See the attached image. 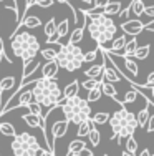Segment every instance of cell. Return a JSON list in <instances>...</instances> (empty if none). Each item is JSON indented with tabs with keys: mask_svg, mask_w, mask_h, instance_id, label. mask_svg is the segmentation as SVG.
Returning <instances> with one entry per match:
<instances>
[{
	"mask_svg": "<svg viewBox=\"0 0 154 156\" xmlns=\"http://www.w3.org/2000/svg\"><path fill=\"white\" fill-rule=\"evenodd\" d=\"M32 100L40 106H60L63 101V93L55 78H36L32 87Z\"/></svg>",
	"mask_w": 154,
	"mask_h": 156,
	"instance_id": "1",
	"label": "cell"
},
{
	"mask_svg": "<svg viewBox=\"0 0 154 156\" xmlns=\"http://www.w3.org/2000/svg\"><path fill=\"white\" fill-rule=\"evenodd\" d=\"M83 15H85V13H83ZM86 18H90V22L86 20L85 27L88 28L90 37L96 42L98 47H104L108 42H111V40L115 38L116 32H118V27H116L115 20H111L109 17L103 15V13L86 15Z\"/></svg>",
	"mask_w": 154,
	"mask_h": 156,
	"instance_id": "2",
	"label": "cell"
},
{
	"mask_svg": "<svg viewBox=\"0 0 154 156\" xmlns=\"http://www.w3.org/2000/svg\"><path fill=\"white\" fill-rule=\"evenodd\" d=\"M109 126H111V140L118 138V144H124L128 136L134 135V131L138 129V121L131 111H128L124 106H121L118 111H115L113 115H109L108 120Z\"/></svg>",
	"mask_w": 154,
	"mask_h": 156,
	"instance_id": "3",
	"label": "cell"
},
{
	"mask_svg": "<svg viewBox=\"0 0 154 156\" xmlns=\"http://www.w3.org/2000/svg\"><path fill=\"white\" fill-rule=\"evenodd\" d=\"M12 38V51L22 62H28L32 58H36V53L40 51V42L36 40L35 35L28 32H17L15 35L10 37Z\"/></svg>",
	"mask_w": 154,
	"mask_h": 156,
	"instance_id": "4",
	"label": "cell"
},
{
	"mask_svg": "<svg viewBox=\"0 0 154 156\" xmlns=\"http://www.w3.org/2000/svg\"><path fill=\"white\" fill-rule=\"evenodd\" d=\"M60 108L63 111V116L68 123L80 125L81 121H85L91 116V106L88 105L86 100H83L78 95L63 100L60 103Z\"/></svg>",
	"mask_w": 154,
	"mask_h": 156,
	"instance_id": "5",
	"label": "cell"
},
{
	"mask_svg": "<svg viewBox=\"0 0 154 156\" xmlns=\"http://www.w3.org/2000/svg\"><path fill=\"white\" fill-rule=\"evenodd\" d=\"M55 62L60 68H65L67 72L80 70L81 65L85 63L83 62V50L78 45H71V43L60 45V50H56Z\"/></svg>",
	"mask_w": 154,
	"mask_h": 156,
	"instance_id": "6",
	"label": "cell"
},
{
	"mask_svg": "<svg viewBox=\"0 0 154 156\" xmlns=\"http://www.w3.org/2000/svg\"><path fill=\"white\" fill-rule=\"evenodd\" d=\"M10 150H12L13 156H36L42 146L38 144L36 136L30 135V133H17L10 144Z\"/></svg>",
	"mask_w": 154,
	"mask_h": 156,
	"instance_id": "7",
	"label": "cell"
},
{
	"mask_svg": "<svg viewBox=\"0 0 154 156\" xmlns=\"http://www.w3.org/2000/svg\"><path fill=\"white\" fill-rule=\"evenodd\" d=\"M144 28V23H142L139 18H134V20H124L121 23V30H123L126 35H131V37H136L142 32Z\"/></svg>",
	"mask_w": 154,
	"mask_h": 156,
	"instance_id": "8",
	"label": "cell"
},
{
	"mask_svg": "<svg viewBox=\"0 0 154 156\" xmlns=\"http://www.w3.org/2000/svg\"><path fill=\"white\" fill-rule=\"evenodd\" d=\"M68 126L70 123L67 120H58V121H55L53 125H51V143H53V146H55V140H58V138H63L65 135H67V131H68Z\"/></svg>",
	"mask_w": 154,
	"mask_h": 156,
	"instance_id": "9",
	"label": "cell"
},
{
	"mask_svg": "<svg viewBox=\"0 0 154 156\" xmlns=\"http://www.w3.org/2000/svg\"><path fill=\"white\" fill-rule=\"evenodd\" d=\"M101 80L103 81H106V83H118V81L121 80V76H119V73L116 72V68H115V65H108L106 66V57H104V68H103V73H101Z\"/></svg>",
	"mask_w": 154,
	"mask_h": 156,
	"instance_id": "10",
	"label": "cell"
},
{
	"mask_svg": "<svg viewBox=\"0 0 154 156\" xmlns=\"http://www.w3.org/2000/svg\"><path fill=\"white\" fill-rule=\"evenodd\" d=\"M40 63L36 58H32V60H28V62H23V65H22V78H28V76H32V75H35V72L40 68Z\"/></svg>",
	"mask_w": 154,
	"mask_h": 156,
	"instance_id": "11",
	"label": "cell"
},
{
	"mask_svg": "<svg viewBox=\"0 0 154 156\" xmlns=\"http://www.w3.org/2000/svg\"><path fill=\"white\" fill-rule=\"evenodd\" d=\"M83 18H85V22H83V25H80V27H76L75 30L71 32V35H70V40H68V43H71V45H78L80 42L83 40V35H85V30H86V15H83Z\"/></svg>",
	"mask_w": 154,
	"mask_h": 156,
	"instance_id": "12",
	"label": "cell"
},
{
	"mask_svg": "<svg viewBox=\"0 0 154 156\" xmlns=\"http://www.w3.org/2000/svg\"><path fill=\"white\" fill-rule=\"evenodd\" d=\"M60 70V66L56 65V62H45L42 65V78H55Z\"/></svg>",
	"mask_w": 154,
	"mask_h": 156,
	"instance_id": "13",
	"label": "cell"
},
{
	"mask_svg": "<svg viewBox=\"0 0 154 156\" xmlns=\"http://www.w3.org/2000/svg\"><path fill=\"white\" fill-rule=\"evenodd\" d=\"M98 48H100V47H98ZM100 51H101V58H103L101 63H100V65H93L91 68H88L86 72H85V76L86 78H100L101 76L103 68H104V51H103L101 48H100Z\"/></svg>",
	"mask_w": 154,
	"mask_h": 156,
	"instance_id": "14",
	"label": "cell"
},
{
	"mask_svg": "<svg viewBox=\"0 0 154 156\" xmlns=\"http://www.w3.org/2000/svg\"><path fill=\"white\" fill-rule=\"evenodd\" d=\"M138 48V40L136 38H129V40H126V43H124V47H123V50L119 51V53H113V55H119V57H131V55L134 53V50ZM106 51V50H104Z\"/></svg>",
	"mask_w": 154,
	"mask_h": 156,
	"instance_id": "15",
	"label": "cell"
},
{
	"mask_svg": "<svg viewBox=\"0 0 154 156\" xmlns=\"http://www.w3.org/2000/svg\"><path fill=\"white\" fill-rule=\"evenodd\" d=\"M126 35H121V37H116V38H113V43H111V48H104L108 53H119L121 50H123L124 43H126Z\"/></svg>",
	"mask_w": 154,
	"mask_h": 156,
	"instance_id": "16",
	"label": "cell"
},
{
	"mask_svg": "<svg viewBox=\"0 0 154 156\" xmlns=\"http://www.w3.org/2000/svg\"><path fill=\"white\" fill-rule=\"evenodd\" d=\"M22 118H23V121L30 126V128H40V129H42V116H36V115H33V113L28 111V113L23 115Z\"/></svg>",
	"mask_w": 154,
	"mask_h": 156,
	"instance_id": "17",
	"label": "cell"
},
{
	"mask_svg": "<svg viewBox=\"0 0 154 156\" xmlns=\"http://www.w3.org/2000/svg\"><path fill=\"white\" fill-rule=\"evenodd\" d=\"M78 91H80V81H78V80H75V81H71V83H68L67 87H65V90L61 91V93H63V100L70 98V96L78 95Z\"/></svg>",
	"mask_w": 154,
	"mask_h": 156,
	"instance_id": "18",
	"label": "cell"
},
{
	"mask_svg": "<svg viewBox=\"0 0 154 156\" xmlns=\"http://www.w3.org/2000/svg\"><path fill=\"white\" fill-rule=\"evenodd\" d=\"M123 65H124V68H126L133 76H138V73H139V66H138L136 60H133L131 57H124V58H123Z\"/></svg>",
	"mask_w": 154,
	"mask_h": 156,
	"instance_id": "19",
	"label": "cell"
},
{
	"mask_svg": "<svg viewBox=\"0 0 154 156\" xmlns=\"http://www.w3.org/2000/svg\"><path fill=\"white\" fill-rule=\"evenodd\" d=\"M149 51H151V45L146 43V45H142V47H138L131 57H134L136 60H146V58L149 57Z\"/></svg>",
	"mask_w": 154,
	"mask_h": 156,
	"instance_id": "20",
	"label": "cell"
},
{
	"mask_svg": "<svg viewBox=\"0 0 154 156\" xmlns=\"http://www.w3.org/2000/svg\"><path fill=\"white\" fill-rule=\"evenodd\" d=\"M43 32H45L46 40L53 38L55 33H56V20H55V18H50V20L43 25Z\"/></svg>",
	"mask_w": 154,
	"mask_h": 156,
	"instance_id": "21",
	"label": "cell"
},
{
	"mask_svg": "<svg viewBox=\"0 0 154 156\" xmlns=\"http://www.w3.org/2000/svg\"><path fill=\"white\" fill-rule=\"evenodd\" d=\"M149 108H151V105H148V103H146V108L139 110V113L134 115V116H136V121H138V126H141V128H144V126H146L148 116L151 115V113H149Z\"/></svg>",
	"mask_w": 154,
	"mask_h": 156,
	"instance_id": "22",
	"label": "cell"
},
{
	"mask_svg": "<svg viewBox=\"0 0 154 156\" xmlns=\"http://www.w3.org/2000/svg\"><path fill=\"white\" fill-rule=\"evenodd\" d=\"M121 10V3L119 2H109L106 7H103V15L109 17V15H118Z\"/></svg>",
	"mask_w": 154,
	"mask_h": 156,
	"instance_id": "23",
	"label": "cell"
},
{
	"mask_svg": "<svg viewBox=\"0 0 154 156\" xmlns=\"http://www.w3.org/2000/svg\"><path fill=\"white\" fill-rule=\"evenodd\" d=\"M101 91H103V95H106V96H109V98H113L115 101H119V100H118V91H116V88L113 87L111 83H106V81H103Z\"/></svg>",
	"mask_w": 154,
	"mask_h": 156,
	"instance_id": "24",
	"label": "cell"
},
{
	"mask_svg": "<svg viewBox=\"0 0 154 156\" xmlns=\"http://www.w3.org/2000/svg\"><path fill=\"white\" fill-rule=\"evenodd\" d=\"M22 25L27 28H38L40 25H42V22H40L38 17L35 15H28V17H23L22 18Z\"/></svg>",
	"mask_w": 154,
	"mask_h": 156,
	"instance_id": "25",
	"label": "cell"
},
{
	"mask_svg": "<svg viewBox=\"0 0 154 156\" xmlns=\"http://www.w3.org/2000/svg\"><path fill=\"white\" fill-rule=\"evenodd\" d=\"M91 120L88 118V120L85 121H81V123L78 125V131H76V136L78 138H83V136H88V133H90V129H91Z\"/></svg>",
	"mask_w": 154,
	"mask_h": 156,
	"instance_id": "26",
	"label": "cell"
},
{
	"mask_svg": "<svg viewBox=\"0 0 154 156\" xmlns=\"http://www.w3.org/2000/svg\"><path fill=\"white\" fill-rule=\"evenodd\" d=\"M101 85H103V81L98 87H94L93 90H90L88 91V98H86V101L88 103H94V101H98V100L101 98V95H103V91H101Z\"/></svg>",
	"mask_w": 154,
	"mask_h": 156,
	"instance_id": "27",
	"label": "cell"
},
{
	"mask_svg": "<svg viewBox=\"0 0 154 156\" xmlns=\"http://www.w3.org/2000/svg\"><path fill=\"white\" fill-rule=\"evenodd\" d=\"M124 146H126V150H124V151H128V153H131V154H136V151H138V141H136V138H134V135L128 136L126 141H124Z\"/></svg>",
	"mask_w": 154,
	"mask_h": 156,
	"instance_id": "28",
	"label": "cell"
},
{
	"mask_svg": "<svg viewBox=\"0 0 154 156\" xmlns=\"http://www.w3.org/2000/svg\"><path fill=\"white\" fill-rule=\"evenodd\" d=\"M90 120L93 125H104V123H108V120H109V113H106V111L96 113V115H93V116H90Z\"/></svg>",
	"mask_w": 154,
	"mask_h": 156,
	"instance_id": "29",
	"label": "cell"
},
{
	"mask_svg": "<svg viewBox=\"0 0 154 156\" xmlns=\"http://www.w3.org/2000/svg\"><path fill=\"white\" fill-rule=\"evenodd\" d=\"M88 140H90V143L93 144V146H98L100 141H101V135H100V131L94 128V125H91V129H90V133H88Z\"/></svg>",
	"mask_w": 154,
	"mask_h": 156,
	"instance_id": "30",
	"label": "cell"
},
{
	"mask_svg": "<svg viewBox=\"0 0 154 156\" xmlns=\"http://www.w3.org/2000/svg\"><path fill=\"white\" fill-rule=\"evenodd\" d=\"M136 98H138L136 90L129 88V90L126 91V95H124V100H123V101H118V105H121V106H126L128 103H134V101H136Z\"/></svg>",
	"mask_w": 154,
	"mask_h": 156,
	"instance_id": "31",
	"label": "cell"
},
{
	"mask_svg": "<svg viewBox=\"0 0 154 156\" xmlns=\"http://www.w3.org/2000/svg\"><path fill=\"white\" fill-rule=\"evenodd\" d=\"M101 81L103 80H100V78H86V80H83L81 83H80V87H83L86 91H90V90H93L94 87H98Z\"/></svg>",
	"mask_w": 154,
	"mask_h": 156,
	"instance_id": "32",
	"label": "cell"
},
{
	"mask_svg": "<svg viewBox=\"0 0 154 156\" xmlns=\"http://www.w3.org/2000/svg\"><path fill=\"white\" fill-rule=\"evenodd\" d=\"M0 133H2L3 136H15L17 131H15V126L12 123H0Z\"/></svg>",
	"mask_w": 154,
	"mask_h": 156,
	"instance_id": "33",
	"label": "cell"
},
{
	"mask_svg": "<svg viewBox=\"0 0 154 156\" xmlns=\"http://www.w3.org/2000/svg\"><path fill=\"white\" fill-rule=\"evenodd\" d=\"M83 148H86V143L83 140H73L68 144V153H76V151H81Z\"/></svg>",
	"mask_w": 154,
	"mask_h": 156,
	"instance_id": "34",
	"label": "cell"
},
{
	"mask_svg": "<svg viewBox=\"0 0 154 156\" xmlns=\"http://www.w3.org/2000/svg\"><path fill=\"white\" fill-rule=\"evenodd\" d=\"M40 53L45 58V62H53L56 58V50H53V48H40Z\"/></svg>",
	"mask_w": 154,
	"mask_h": 156,
	"instance_id": "35",
	"label": "cell"
},
{
	"mask_svg": "<svg viewBox=\"0 0 154 156\" xmlns=\"http://www.w3.org/2000/svg\"><path fill=\"white\" fill-rule=\"evenodd\" d=\"M27 108L30 110V113H33V115H36V116H43V113H42V106L38 105V103H35L33 100H32L30 103L27 105Z\"/></svg>",
	"mask_w": 154,
	"mask_h": 156,
	"instance_id": "36",
	"label": "cell"
},
{
	"mask_svg": "<svg viewBox=\"0 0 154 156\" xmlns=\"http://www.w3.org/2000/svg\"><path fill=\"white\" fill-rule=\"evenodd\" d=\"M98 53H100V48H94V50L88 51V53H83V62H94L98 57Z\"/></svg>",
	"mask_w": 154,
	"mask_h": 156,
	"instance_id": "37",
	"label": "cell"
},
{
	"mask_svg": "<svg viewBox=\"0 0 154 156\" xmlns=\"http://www.w3.org/2000/svg\"><path fill=\"white\" fill-rule=\"evenodd\" d=\"M129 13H131V5H128V7H124V9H121L119 10V13H118V15H119V18H121V20H129Z\"/></svg>",
	"mask_w": 154,
	"mask_h": 156,
	"instance_id": "38",
	"label": "cell"
},
{
	"mask_svg": "<svg viewBox=\"0 0 154 156\" xmlns=\"http://www.w3.org/2000/svg\"><path fill=\"white\" fill-rule=\"evenodd\" d=\"M53 3H55L53 0H33V5H38V7H42V9H48Z\"/></svg>",
	"mask_w": 154,
	"mask_h": 156,
	"instance_id": "39",
	"label": "cell"
},
{
	"mask_svg": "<svg viewBox=\"0 0 154 156\" xmlns=\"http://www.w3.org/2000/svg\"><path fill=\"white\" fill-rule=\"evenodd\" d=\"M146 131L148 133H152L154 131V115H149L148 116V121H146Z\"/></svg>",
	"mask_w": 154,
	"mask_h": 156,
	"instance_id": "40",
	"label": "cell"
},
{
	"mask_svg": "<svg viewBox=\"0 0 154 156\" xmlns=\"http://www.w3.org/2000/svg\"><path fill=\"white\" fill-rule=\"evenodd\" d=\"M71 156H93V151L88 150V148H83L81 151H76V153H71Z\"/></svg>",
	"mask_w": 154,
	"mask_h": 156,
	"instance_id": "41",
	"label": "cell"
},
{
	"mask_svg": "<svg viewBox=\"0 0 154 156\" xmlns=\"http://www.w3.org/2000/svg\"><path fill=\"white\" fill-rule=\"evenodd\" d=\"M142 15H148L149 18H154V5H149L144 9V12H142Z\"/></svg>",
	"mask_w": 154,
	"mask_h": 156,
	"instance_id": "42",
	"label": "cell"
},
{
	"mask_svg": "<svg viewBox=\"0 0 154 156\" xmlns=\"http://www.w3.org/2000/svg\"><path fill=\"white\" fill-rule=\"evenodd\" d=\"M109 2H111V0H93L94 7H98V9H103V7H106Z\"/></svg>",
	"mask_w": 154,
	"mask_h": 156,
	"instance_id": "43",
	"label": "cell"
},
{
	"mask_svg": "<svg viewBox=\"0 0 154 156\" xmlns=\"http://www.w3.org/2000/svg\"><path fill=\"white\" fill-rule=\"evenodd\" d=\"M142 30H148V32H154V18L148 22V23H144V28Z\"/></svg>",
	"mask_w": 154,
	"mask_h": 156,
	"instance_id": "44",
	"label": "cell"
},
{
	"mask_svg": "<svg viewBox=\"0 0 154 156\" xmlns=\"http://www.w3.org/2000/svg\"><path fill=\"white\" fill-rule=\"evenodd\" d=\"M146 87H154V72H151L148 75V80H146Z\"/></svg>",
	"mask_w": 154,
	"mask_h": 156,
	"instance_id": "45",
	"label": "cell"
},
{
	"mask_svg": "<svg viewBox=\"0 0 154 156\" xmlns=\"http://www.w3.org/2000/svg\"><path fill=\"white\" fill-rule=\"evenodd\" d=\"M3 58H5V60L9 62V63H12V60H10V58H9V55L5 53V50H0V62H2Z\"/></svg>",
	"mask_w": 154,
	"mask_h": 156,
	"instance_id": "46",
	"label": "cell"
},
{
	"mask_svg": "<svg viewBox=\"0 0 154 156\" xmlns=\"http://www.w3.org/2000/svg\"><path fill=\"white\" fill-rule=\"evenodd\" d=\"M36 154H38V156H53L51 153H48V151H46V150H43V148H42V150H40L38 153H36Z\"/></svg>",
	"mask_w": 154,
	"mask_h": 156,
	"instance_id": "47",
	"label": "cell"
},
{
	"mask_svg": "<svg viewBox=\"0 0 154 156\" xmlns=\"http://www.w3.org/2000/svg\"><path fill=\"white\" fill-rule=\"evenodd\" d=\"M139 156H152V154H151V151H149L148 148H146V150H142V151H141V154H139Z\"/></svg>",
	"mask_w": 154,
	"mask_h": 156,
	"instance_id": "48",
	"label": "cell"
},
{
	"mask_svg": "<svg viewBox=\"0 0 154 156\" xmlns=\"http://www.w3.org/2000/svg\"><path fill=\"white\" fill-rule=\"evenodd\" d=\"M53 2H58V3H70L71 0H53Z\"/></svg>",
	"mask_w": 154,
	"mask_h": 156,
	"instance_id": "49",
	"label": "cell"
},
{
	"mask_svg": "<svg viewBox=\"0 0 154 156\" xmlns=\"http://www.w3.org/2000/svg\"><path fill=\"white\" fill-rule=\"evenodd\" d=\"M121 156H136V154H131V153H128V151H123V154Z\"/></svg>",
	"mask_w": 154,
	"mask_h": 156,
	"instance_id": "50",
	"label": "cell"
},
{
	"mask_svg": "<svg viewBox=\"0 0 154 156\" xmlns=\"http://www.w3.org/2000/svg\"><path fill=\"white\" fill-rule=\"evenodd\" d=\"M83 3H88V5H91V3H93V0H81Z\"/></svg>",
	"mask_w": 154,
	"mask_h": 156,
	"instance_id": "51",
	"label": "cell"
},
{
	"mask_svg": "<svg viewBox=\"0 0 154 156\" xmlns=\"http://www.w3.org/2000/svg\"><path fill=\"white\" fill-rule=\"evenodd\" d=\"M0 50H5V48H3V42H2V38H0Z\"/></svg>",
	"mask_w": 154,
	"mask_h": 156,
	"instance_id": "52",
	"label": "cell"
},
{
	"mask_svg": "<svg viewBox=\"0 0 154 156\" xmlns=\"http://www.w3.org/2000/svg\"><path fill=\"white\" fill-rule=\"evenodd\" d=\"M23 2H25V3H27V2H28V0H23Z\"/></svg>",
	"mask_w": 154,
	"mask_h": 156,
	"instance_id": "53",
	"label": "cell"
},
{
	"mask_svg": "<svg viewBox=\"0 0 154 156\" xmlns=\"http://www.w3.org/2000/svg\"><path fill=\"white\" fill-rule=\"evenodd\" d=\"M103 156H108V154H103Z\"/></svg>",
	"mask_w": 154,
	"mask_h": 156,
	"instance_id": "54",
	"label": "cell"
},
{
	"mask_svg": "<svg viewBox=\"0 0 154 156\" xmlns=\"http://www.w3.org/2000/svg\"><path fill=\"white\" fill-rule=\"evenodd\" d=\"M0 2H3V0H0Z\"/></svg>",
	"mask_w": 154,
	"mask_h": 156,
	"instance_id": "55",
	"label": "cell"
},
{
	"mask_svg": "<svg viewBox=\"0 0 154 156\" xmlns=\"http://www.w3.org/2000/svg\"><path fill=\"white\" fill-rule=\"evenodd\" d=\"M128 2H131V0H128Z\"/></svg>",
	"mask_w": 154,
	"mask_h": 156,
	"instance_id": "56",
	"label": "cell"
}]
</instances>
